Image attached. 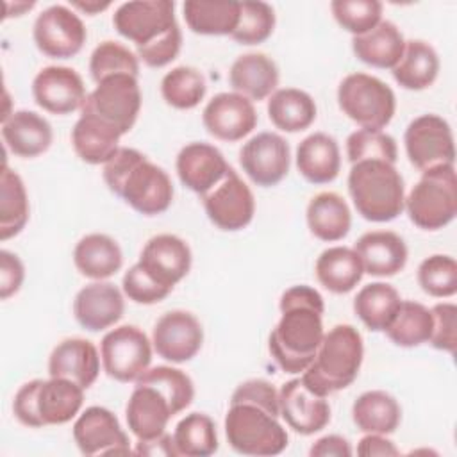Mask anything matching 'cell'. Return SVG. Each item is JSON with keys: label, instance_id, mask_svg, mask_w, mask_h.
<instances>
[{"label": "cell", "instance_id": "49", "mask_svg": "<svg viewBox=\"0 0 457 457\" xmlns=\"http://www.w3.org/2000/svg\"><path fill=\"white\" fill-rule=\"evenodd\" d=\"M121 286H123V293L129 296V300H132L136 303H143V305L157 303L171 293L170 287L162 286L150 273H146V270L139 262H136L132 268H129V271L123 275Z\"/></svg>", "mask_w": 457, "mask_h": 457}, {"label": "cell", "instance_id": "11", "mask_svg": "<svg viewBox=\"0 0 457 457\" xmlns=\"http://www.w3.org/2000/svg\"><path fill=\"white\" fill-rule=\"evenodd\" d=\"M175 4L170 0H134L121 4L112 14V25L120 36L127 37L136 48L148 46L173 29Z\"/></svg>", "mask_w": 457, "mask_h": 457}, {"label": "cell", "instance_id": "51", "mask_svg": "<svg viewBox=\"0 0 457 457\" xmlns=\"http://www.w3.org/2000/svg\"><path fill=\"white\" fill-rule=\"evenodd\" d=\"M234 403H250L264 409L271 416L278 418L280 409H278V391L270 384L268 380L262 378H252L236 387L230 398V405Z\"/></svg>", "mask_w": 457, "mask_h": 457}, {"label": "cell", "instance_id": "36", "mask_svg": "<svg viewBox=\"0 0 457 457\" xmlns=\"http://www.w3.org/2000/svg\"><path fill=\"white\" fill-rule=\"evenodd\" d=\"M182 11L187 27L202 36H230L239 20V2L232 0H187Z\"/></svg>", "mask_w": 457, "mask_h": 457}, {"label": "cell", "instance_id": "35", "mask_svg": "<svg viewBox=\"0 0 457 457\" xmlns=\"http://www.w3.org/2000/svg\"><path fill=\"white\" fill-rule=\"evenodd\" d=\"M352 418L359 430L366 434H393L402 420V409L395 396L375 389L362 393L352 407Z\"/></svg>", "mask_w": 457, "mask_h": 457}, {"label": "cell", "instance_id": "31", "mask_svg": "<svg viewBox=\"0 0 457 457\" xmlns=\"http://www.w3.org/2000/svg\"><path fill=\"white\" fill-rule=\"evenodd\" d=\"M121 134L109 123L84 116L71 129V145L75 154L87 164H105L116 152Z\"/></svg>", "mask_w": 457, "mask_h": 457}, {"label": "cell", "instance_id": "44", "mask_svg": "<svg viewBox=\"0 0 457 457\" xmlns=\"http://www.w3.org/2000/svg\"><path fill=\"white\" fill-rule=\"evenodd\" d=\"M346 155L352 164L361 161H384L395 164L398 148L393 136L382 130L359 129L346 139Z\"/></svg>", "mask_w": 457, "mask_h": 457}, {"label": "cell", "instance_id": "16", "mask_svg": "<svg viewBox=\"0 0 457 457\" xmlns=\"http://www.w3.org/2000/svg\"><path fill=\"white\" fill-rule=\"evenodd\" d=\"M239 162L253 184L275 186L289 171V145L275 132H259L243 145Z\"/></svg>", "mask_w": 457, "mask_h": 457}, {"label": "cell", "instance_id": "42", "mask_svg": "<svg viewBox=\"0 0 457 457\" xmlns=\"http://www.w3.org/2000/svg\"><path fill=\"white\" fill-rule=\"evenodd\" d=\"M173 445L179 455L207 457L218 450L214 421L204 412H191L182 418L173 432Z\"/></svg>", "mask_w": 457, "mask_h": 457}, {"label": "cell", "instance_id": "45", "mask_svg": "<svg viewBox=\"0 0 457 457\" xmlns=\"http://www.w3.org/2000/svg\"><path fill=\"white\" fill-rule=\"evenodd\" d=\"M275 29V11L266 2H239V20L230 37L241 45H259Z\"/></svg>", "mask_w": 457, "mask_h": 457}, {"label": "cell", "instance_id": "14", "mask_svg": "<svg viewBox=\"0 0 457 457\" xmlns=\"http://www.w3.org/2000/svg\"><path fill=\"white\" fill-rule=\"evenodd\" d=\"M82 20L66 5L46 7L34 21V41L39 52L55 59L77 55L86 43Z\"/></svg>", "mask_w": 457, "mask_h": 457}, {"label": "cell", "instance_id": "22", "mask_svg": "<svg viewBox=\"0 0 457 457\" xmlns=\"http://www.w3.org/2000/svg\"><path fill=\"white\" fill-rule=\"evenodd\" d=\"M157 282L173 289L191 268L187 243L173 234H159L146 241L137 261Z\"/></svg>", "mask_w": 457, "mask_h": 457}, {"label": "cell", "instance_id": "24", "mask_svg": "<svg viewBox=\"0 0 457 457\" xmlns=\"http://www.w3.org/2000/svg\"><path fill=\"white\" fill-rule=\"evenodd\" d=\"M177 175L193 193L204 196L230 170L223 154L207 143H189L177 155Z\"/></svg>", "mask_w": 457, "mask_h": 457}, {"label": "cell", "instance_id": "8", "mask_svg": "<svg viewBox=\"0 0 457 457\" xmlns=\"http://www.w3.org/2000/svg\"><path fill=\"white\" fill-rule=\"evenodd\" d=\"M337 104L352 121L370 130H382L396 109L393 89L368 73L346 75L337 87Z\"/></svg>", "mask_w": 457, "mask_h": 457}, {"label": "cell", "instance_id": "28", "mask_svg": "<svg viewBox=\"0 0 457 457\" xmlns=\"http://www.w3.org/2000/svg\"><path fill=\"white\" fill-rule=\"evenodd\" d=\"M234 93L248 100H264L271 96L278 84V68L271 57L261 52L239 55L228 71Z\"/></svg>", "mask_w": 457, "mask_h": 457}, {"label": "cell", "instance_id": "23", "mask_svg": "<svg viewBox=\"0 0 457 457\" xmlns=\"http://www.w3.org/2000/svg\"><path fill=\"white\" fill-rule=\"evenodd\" d=\"M125 302L121 291L111 282H93L84 286L73 300V314L80 327L98 332L121 320Z\"/></svg>", "mask_w": 457, "mask_h": 457}, {"label": "cell", "instance_id": "7", "mask_svg": "<svg viewBox=\"0 0 457 457\" xmlns=\"http://www.w3.org/2000/svg\"><path fill=\"white\" fill-rule=\"evenodd\" d=\"M228 445L243 455H278L287 446V432L275 416L250 403H234L225 416Z\"/></svg>", "mask_w": 457, "mask_h": 457}, {"label": "cell", "instance_id": "38", "mask_svg": "<svg viewBox=\"0 0 457 457\" xmlns=\"http://www.w3.org/2000/svg\"><path fill=\"white\" fill-rule=\"evenodd\" d=\"M268 116L271 123L284 132H300L316 120V104L312 96L296 87L277 89L268 100Z\"/></svg>", "mask_w": 457, "mask_h": 457}, {"label": "cell", "instance_id": "4", "mask_svg": "<svg viewBox=\"0 0 457 457\" xmlns=\"http://www.w3.org/2000/svg\"><path fill=\"white\" fill-rule=\"evenodd\" d=\"M348 193L357 212L368 221H391L403 211V179L395 164L384 161H361L352 164Z\"/></svg>", "mask_w": 457, "mask_h": 457}, {"label": "cell", "instance_id": "26", "mask_svg": "<svg viewBox=\"0 0 457 457\" xmlns=\"http://www.w3.org/2000/svg\"><path fill=\"white\" fill-rule=\"evenodd\" d=\"M364 273L373 277H393L407 262L403 239L391 230H371L362 234L353 245Z\"/></svg>", "mask_w": 457, "mask_h": 457}, {"label": "cell", "instance_id": "48", "mask_svg": "<svg viewBox=\"0 0 457 457\" xmlns=\"http://www.w3.org/2000/svg\"><path fill=\"white\" fill-rule=\"evenodd\" d=\"M330 11L336 21L353 36L366 34L382 21V4L378 0H334Z\"/></svg>", "mask_w": 457, "mask_h": 457}, {"label": "cell", "instance_id": "5", "mask_svg": "<svg viewBox=\"0 0 457 457\" xmlns=\"http://www.w3.org/2000/svg\"><path fill=\"white\" fill-rule=\"evenodd\" d=\"M82 403L84 389L79 384L57 377L34 378L16 391L12 412L20 423L41 428L68 423L79 414Z\"/></svg>", "mask_w": 457, "mask_h": 457}, {"label": "cell", "instance_id": "39", "mask_svg": "<svg viewBox=\"0 0 457 457\" xmlns=\"http://www.w3.org/2000/svg\"><path fill=\"white\" fill-rule=\"evenodd\" d=\"M400 303L402 298L391 284L371 282L353 298V311L370 330L382 332L396 316Z\"/></svg>", "mask_w": 457, "mask_h": 457}, {"label": "cell", "instance_id": "41", "mask_svg": "<svg viewBox=\"0 0 457 457\" xmlns=\"http://www.w3.org/2000/svg\"><path fill=\"white\" fill-rule=\"evenodd\" d=\"M432 312L420 302L402 300L396 316L384 330L387 337L403 348L420 346L428 343L432 334Z\"/></svg>", "mask_w": 457, "mask_h": 457}, {"label": "cell", "instance_id": "53", "mask_svg": "<svg viewBox=\"0 0 457 457\" xmlns=\"http://www.w3.org/2000/svg\"><path fill=\"white\" fill-rule=\"evenodd\" d=\"M25 278V268L20 257L9 250L0 252V298L7 300L20 291Z\"/></svg>", "mask_w": 457, "mask_h": 457}, {"label": "cell", "instance_id": "13", "mask_svg": "<svg viewBox=\"0 0 457 457\" xmlns=\"http://www.w3.org/2000/svg\"><path fill=\"white\" fill-rule=\"evenodd\" d=\"M207 218L221 230L245 228L255 212V198L246 182L230 168L227 175L202 196Z\"/></svg>", "mask_w": 457, "mask_h": 457}, {"label": "cell", "instance_id": "15", "mask_svg": "<svg viewBox=\"0 0 457 457\" xmlns=\"http://www.w3.org/2000/svg\"><path fill=\"white\" fill-rule=\"evenodd\" d=\"M179 412H182L179 405L161 387L145 380H136L125 409L127 425L137 441L164 434L168 421Z\"/></svg>", "mask_w": 457, "mask_h": 457}, {"label": "cell", "instance_id": "57", "mask_svg": "<svg viewBox=\"0 0 457 457\" xmlns=\"http://www.w3.org/2000/svg\"><path fill=\"white\" fill-rule=\"evenodd\" d=\"M109 5H111L109 2H104V4H100V2H73V7H77L87 14H96L104 9H107Z\"/></svg>", "mask_w": 457, "mask_h": 457}, {"label": "cell", "instance_id": "29", "mask_svg": "<svg viewBox=\"0 0 457 457\" xmlns=\"http://www.w3.org/2000/svg\"><path fill=\"white\" fill-rule=\"evenodd\" d=\"M296 168L312 184L332 182L341 168V155L336 139L325 132L307 136L296 148Z\"/></svg>", "mask_w": 457, "mask_h": 457}, {"label": "cell", "instance_id": "56", "mask_svg": "<svg viewBox=\"0 0 457 457\" xmlns=\"http://www.w3.org/2000/svg\"><path fill=\"white\" fill-rule=\"evenodd\" d=\"M136 453H139V455H164V457L179 455L177 448L173 445V436H168L166 432L154 437V439H148V441H137Z\"/></svg>", "mask_w": 457, "mask_h": 457}, {"label": "cell", "instance_id": "37", "mask_svg": "<svg viewBox=\"0 0 457 457\" xmlns=\"http://www.w3.org/2000/svg\"><path fill=\"white\" fill-rule=\"evenodd\" d=\"M439 71V57L432 45L421 39L405 41L403 54L393 68L395 80L412 91L428 87Z\"/></svg>", "mask_w": 457, "mask_h": 457}, {"label": "cell", "instance_id": "40", "mask_svg": "<svg viewBox=\"0 0 457 457\" xmlns=\"http://www.w3.org/2000/svg\"><path fill=\"white\" fill-rule=\"evenodd\" d=\"M29 221V198L21 177L4 162L0 175V239L18 236Z\"/></svg>", "mask_w": 457, "mask_h": 457}, {"label": "cell", "instance_id": "50", "mask_svg": "<svg viewBox=\"0 0 457 457\" xmlns=\"http://www.w3.org/2000/svg\"><path fill=\"white\" fill-rule=\"evenodd\" d=\"M432 334L428 343L443 352L453 353L457 345V307L450 302L436 303L432 309Z\"/></svg>", "mask_w": 457, "mask_h": 457}, {"label": "cell", "instance_id": "43", "mask_svg": "<svg viewBox=\"0 0 457 457\" xmlns=\"http://www.w3.org/2000/svg\"><path fill=\"white\" fill-rule=\"evenodd\" d=\"M207 91L204 75L193 66H177L162 77L161 93L168 105L175 109L196 107Z\"/></svg>", "mask_w": 457, "mask_h": 457}, {"label": "cell", "instance_id": "17", "mask_svg": "<svg viewBox=\"0 0 457 457\" xmlns=\"http://www.w3.org/2000/svg\"><path fill=\"white\" fill-rule=\"evenodd\" d=\"M152 343L159 357L180 364L191 361L200 352L204 330L195 314L187 311H170L157 320Z\"/></svg>", "mask_w": 457, "mask_h": 457}, {"label": "cell", "instance_id": "3", "mask_svg": "<svg viewBox=\"0 0 457 457\" xmlns=\"http://www.w3.org/2000/svg\"><path fill=\"white\" fill-rule=\"evenodd\" d=\"M362 355L364 346L359 330L346 323L336 325L323 334L312 362L300 378L312 393L327 398L357 378Z\"/></svg>", "mask_w": 457, "mask_h": 457}, {"label": "cell", "instance_id": "18", "mask_svg": "<svg viewBox=\"0 0 457 457\" xmlns=\"http://www.w3.org/2000/svg\"><path fill=\"white\" fill-rule=\"evenodd\" d=\"M202 121L211 136L234 143L255 129L257 112L246 96L239 93H218L204 107Z\"/></svg>", "mask_w": 457, "mask_h": 457}, {"label": "cell", "instance_id": "6", "mask_svg": "<svg viewBox=\"0 0 457 457\" xmlns=\"http://www.w3.org/2000/svg\"><path fill=\"white\" fill-rule=\"evenodd\" d=\"M403 209L409 220L425 230L448 225L457 214V179L453 164H439L421 171V179L409 191Z\"/></svg>", "mask_w": 457, "mask_h": 457}, {"label": "cell", "instance_id": "1", "mask_svg": "<svg viewBox=\"0 0 457 457\" xmlns=\"http://www.w3.org/2000/svg\"><path fill=\"white\" fill-rule=\"evenodd\" d=\"M280 320L270 334V353L286 373L303 371L323 339L325 303L311 286H293L280 296Z\"/></svg>", "mask_w": 457, "mask_h": 457}, {"label": "cell", "instance_id": "54", "mask_svg": "<svg viewBox=\"0 0 457 457\" xmlns=\"http://www.w3.org/2000/svg\"><path fill=\"white\" fill-rule=\"evenodd\" d=\"M311 457H350L352 446L350 443L336 434L320 437L309 450Z\"/></svg>", "mask_w": 457, "mask_h": 457}, {"label": "cell", "instance_id": "9", "mask_svg": "<svg viewBox=\"0 0 457 457\" xmlns=\"http://www.w3.org/2000/svg\"><path fill=\"white\" fill-rule=\"evenodd\" d=\"M139 109L141 91L137 77L120 73L96 84V87L86 96L80 114L95 116L112 125L123 136L134 127Z\"/></svg>", "mask_w": 457, "mask_h": 457}, {"label": "cell", "instance_id": "20", "mask_svg": "<svg viewBox=\"0 0 457 457\" xmlns=\"http://www.w3.org/2000/svg\"><path fill=\"white\" fill-rule=\"evenodd\" d=\"M73 439L84 455L129 453V437L105 407H87L73 425Z\"/></svg>", "mask_w": 457, "mask_h": 457}, {"label": "cell", "instance_id": "10", "mask_svg": "<svg viewBox=\"0 0 457 457\" xmlns=\"http://www.w3.org/2000/svg\"><path fill=\"white\" fill-rule=\"evenodd\" d=\"M105 373L118 382L137 380L152 362V345L146 334L134 325L109 330L100 343Z\"/></svg>", "mask_w": 457, "mask_h": 457}, {"label": "cell", "instance_id": "2", "mask_svg": "<svg viewBox=\"0 0 457 457\" xmlns=\"http://www.w3.org/2000/svg\"><path fill=\"white\" fill-rule=\"evenodd\" d=\"M104 180L114 195L145 216L161 214L173 202L168 173L136 148L120 146L104 164Z\"/></svg>", "mask_w": 457, "mask_h": 457}, {"label": "cell", "instance_id": "34", "mask_svg": "<svg viewBox=\"0 0 457 457\" xmlns=\"http://www.w3.org/2000/svg\"><path fill=\"white\" fill-rule=\"evenodd\" d=\"M307 225L321 241L332 243L343 239L352 225L348 204L337 193H318L307 205Z\"/></svg>", "mask_w": 457, "mask_h": 457}, {"label": "cell", "instance_id": "33", "mask_svg": "<svg viewBox=\"0 0 457 457\" xmlns=\"http://www.w3.org/2000/svg\"><path fill=\"white\" fill-rule=\"evenodd\" d=\"M318 282L336 295L350 293L362 278L359 255L348 246H330L320 253L314 266Z\"/></svg>", "mask_w": 457, "mask_h": 457}, {"label": "cell", "instance_id": "46", "mask_svg": "<svg viewBox=\"0 0 457 457\" xmlns=\"http://www.w3.org/2000/svg\"><path fill=\"white\" fill-rule=\"evenodd\" d=\"M89 73L96 84L107 77L120 75V73L137 77L139 61H137V55L127 46L116 41H104L91 54Z\"/></svg>", "mask_w": 457, "mask_h": 457}, {"label": "cell", "instance_id": "52", "mask_svg": "<svg viewBox=\"0 0 457 457\" xmlns=\"http://www.w3.org/2000/svg\"><path fill=\"white\" fill-rule=\"evenodd\" d=\"M180 46H182V32L177 27L159 41L143 48H136V55L150 68H162L179 55Z\"/></svg>", "mask_w": 457, "mask_h": 457}, {"label": "cell", "instance_id": "21", "mask_svg": "<svg viewBox=\"0 0 457 457\" xmlns=\"http://www.w3.org/2000/svg\"><path fill=\"white\" fill-rule=\"evenodd\" d=\"M36 104L52 114H70L82 107L86 87L82 77L68 66H46L32 80Z\"/></svg>", "mask_w": 457, "mask_h": 457}, {"label": "cell", "instance_id": "30", "mask_svg": "<svg viewBox=\"0 0 457 457\" xmlns=\"http://www.w3.org/2000/svg\"><path fill=\"white\" fill-rule=\"evenodd\" d=\"M405 48V39L400 29L389 21L382 20L371 30L361 36H353L352 50L355 57L370 66L393 70L400 61Z\"/></svg>", "mask_w": 457, "mask_h": 457}, {"label": "cell", "instance_id": "47", "mask_svg": "<svg viewBox=\"0 0 457 457\" xmlns=\"http://www.w3.org/2000/svg\"><path fill=\"white\" fill-rule=\"evenodd\" d=\"M421 289L436 298L453 296L457 293V262L450 255H430L418 268Z\"/></svg>", "mask_w": 457, "mask_h": 457}, {"label": "cell", "instance_id": "27", "mask_svg": "<svg viewBox=\"0 0 457 457\" xmlns=\"http://www.w3.org/2000/svg\"><path fill=\"white\" fill-rule=\"evenodd\" d=\"M5 146L18 157L30 159L45 154L52 145L50 123L34 111H16L2 121Z\"/></svg>", "mask_w": 457, "mask_h": 457}, {"label": "cell", "instance_id": "19", "mask_svg": "<svg viewBox=\"0 0 457 457\" xmlns=\"http://www.w3.org/2000/svg\"><path fill=\"white\" fill-rule=\"evenodd\" d=\"M278 409L284 421L298 434L311 436L330 421V405L325 396L312 393L302 378H291L278 391Z\"/></svg>", "mask_w": 457, "mask_h": 457}, {"label": "cell", "instance_id": "25", "mask_svg": "<svg viewBox=\"0 0 457 457\" xmlns=\"http://www.w3.org/2000/svg\"><path fill=\"white\" fill-rule=\"evenodd\" d=\"M50 377L68 378L82 389L93 386L100 373V357L96 346L82 337H68L61 341L48 359Z\"/></svg>", "mask_w": 457, "mask_h": 457}, {"label": "cell", "instance_id": "32", "mask_svg": "<svg viewBox=\"0 0 457 457\" xmlns=\"http://www.w3.org/2000/svg\"><path fill=\"white\" fill-rule=\"evenodd\" d=\"M73 262L77 270L93 280H104L112 277L123 264V253L120 245L107 234L84 236L75 250Z\"/></svg>", "mask_w": 457, "mask_h": 457}, {"label": "cell", "instance_id": "12", "mask_svg": "<svg viewBox=\"0 0 457 457\" xmlns=\"http://www.w3.org/2000/svg\"><path fill=\"white\" fill-rule=\"evenodd\" d=\"M405 152L414 168L425 171L439 164H453V134L446 120L437 114L414 118L403 134Z\"/></svg>", "mask_w": 457, "mask_h": 457}, {"label": "cell", "instance_id": "55", "mask_svg": "<svg viewBox=\"0 0 457 457\" xmlns=\"http://www.w3.org/2000/svg\"><path fill=\"white\" fill-rule=\"evenodd\" d=\"M357 453L362 457H375V455H398V448L393 441L386 439L382 434H368L359 441Z\"/></svg>", "mask_w": 457, "mask_h": 457}]
</instances>
